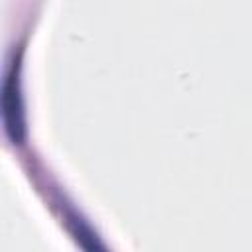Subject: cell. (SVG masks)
Wrapping results in <instances>:
<instances>
[{
	"instance_id": "obj_1",
	"label": "cell",
	"mask_w": 252,
	"mask_h": 252,
	"mask_svg": "<svg viewBox=\"0 0 252 252\" xmlns=\"http://www.w3.org/2000/svg\"><path fill=\"white\" fill-rule=\"evenodd\" d=\"M16 85H18L16 67H12L6 73V81H4V89H2L4 122H6V130L12 136V140H20V136H22V104H20V93H18Z\"/></svg>"
}]
</instances>
